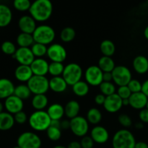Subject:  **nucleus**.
<instances>
[{"label":"nucleus","instance_id":"obj_29","mask_svg":"<svg viewBox=\"0 0 148 148\" xmlns=\"http://www.w3.org/2000/svg\"><path fill=\"white\" fill-rule=\"evenodd\" d=\"M34 43L33 34L20 33L17 37V43L20 48H30Z\"/></svg>","mask_w":148,"mask_h":148},{"label":"nucleus","instance_id":"obj_49","mask_svg":"<svg viewBox=\"0 0 148 148\" xmlns=\"http://www.w3.org/2000/svg\"><path fill=\"white\" fill-rule=\"evenodd\" d=\"M61 128L63 129V130L70 129V121L66 119L61 121Z\"/></svg>","mask_w":148,"mask_h":148},{"label":"nucleus","instance_id":"obj_36","mask_svg":"<svg viewBox=\"0 0 148 148\" xmlns=\"http://www.w3.org/2000/svg\"><path fill=\"white\" fill-rule=\"evenodd\" d=\"M65 66H64L63 63L59 62H51L49 64V73L52 77H59L62 76L64 69Z\"/></svg>","mask_w":148,"mask_h":148},{"label":"nucleus","instance_id":"obj_43","mask_svg":"<svg viewBox=\"0 0 148 148\" xmlns=\"http://www.w3.org/2000/svg\"><path fill=\"white\" fill-rule=\"evenodd\" d=\"M116 93L122 100L129 99L132 95V94L127 85L119 87Z\"/></svg>","mask_w":148,"mask_h":148},{"label":"nucleus","instance_id":"obj_51","mask_svg":"<svg viewBox=\"0 0 148 148\" xmlns=\"http://www.w3.org/2000/svg\"><path fill=\"white\" fill-rule=\"evenodd\" d=\"M67 148H82L81 144L79 142L77 141H72L67 145Z\"/></svg>","mask_w":148,"mask_h":148},{"label":"nucleus","instance_id":"obj_14","mask_svg":"<svg viewBox=\"0 0 148 148\" xmlns=\"http://www.w3.org/2000/svg\"><path fill=\"white\" fill-rule=\"evenodd\" d=\"M122 106V99L117 95V93L107 96L103 104V107L106 111L111 114L118 112L119 110H121Z\"/></svg>","mask_w":148,"mask_h":148},{"label":"nucleus","instance_id":"obj_11","mask_svg":"<svg viewBox=\"0 0 148 148\" xmlns=\"http://www.w3.org/2000/svg\"><path fill=\"white\" fill-rule=\"evenodd\" d=\"M46 56L51 62L63 63L66 59L67 52L62 45L59 43H52L48 47Z\"/></svg>","mask_w":148,"mask_h":148},{"label":"nucleus","instance_id":"obj_22","mask_svg":"<svg viewBox=\"0 0 148 148\" xmlns=\"http://www.w3.org/2000/svg\"><path fill=\"white\" fill-rule=\"evenodd\" d=\"M132 65L137 73L143 75L148 72V59L143 55L136 56L133 60Z\"/></svg>","mask_w":148,"mask_h":148},{"label":"nucleus","instance_id":"obj_60","mask_svg":"<svg viewBox=\"0 0 148 148\" xmlns=\"http://www.w3.org/2000/svg\"><path fill=\"white\" fill-rule=\"evenodd\" d=\"M146 108H147V109H148V101H147V106H146Z\"/></svg>","mask_w":148,"mask_h":148},{"label":"nucleus","instance_id":"obj_37","mask_svg":"<svg viewBox=\"0 0 148 148\" xmlns=\"http://www.w3.org/2000/svg\"><path fill=\"white\" fill-rule=\"evenodd\" d=\"M99 88L101 94L104 95L106 97L116 93V89L115 85L111 82H103L99 85Z\"/></svg>","mask_w":148,"mask_h":148},{"label":"nucleus","instance_id":"obj_46","mask_svg":"<svg viewBox=\"0 0 148 148\" xmlns=\"http://www.w3.org/2000/svg\"><path fill=\"white\" fill-rule=\"evenodd\" d=\"M139 118L143 123L148 124V109L147 108L141 110L139 113Z\"/></svg>","mask_w":148,"mask_h":148},{"label":"nucleus","instance_id":"obj_1","mask_svg":"<svg viewBox=\"0 0 148 148\" xmlns=\"http://www.w3.org/2000/svg\"><path fill=\"white\" fill-rule=\"evenodd\" d=\"M30 15L38 22L49 20L53 12V4L49 0H36L29 10Z\"/></svg>","mask_w":148,"mask_h":148},{"label":"nucleus","instance_id":"obj_10","mask_svg":"<svg viewBox=\"0 0 148 148\" xmlns=\"http://www.w3.org/2000/svg\"><path fill=\"white\" fill-rule=\"evenodd\" d=\"M103 72L98 65H92L87 68L85 72V82L89 85L99 86L103 82Z\"/></svg>","mask_w":148,"mask_h":148},{"label":"nucleus","instance_id":"obj_4","mask_svg":"<svg viewBox=\"0 0 148 148\" xmlns=\"http://www.w3.org/2000/svg\"><path fill=\"white\" fill-rule=\"evenodd\" d=\"M56 36L55 30L51 26L47 25H40L37 26L33 33L35 43H41L47 46L53 41Z\"/></svg>","mask_w":148,"mask_h":148},{"label":"nucleus","instance_id":"obj_19","mask_svg":"<svg viewBox=\"0 0 148 148\" xmlns=\"http://www.w3.org/2000/svg\"><path fill=\"white\" fill-rule=\"evenodd\" d=\"M33 76V73L30 66L19 65L14 70V77L21 82H27Z\"/></svg>","mask_w":148,"mask_h":148},{"label":"nucleus","instance_id":"obj_34","mask_svg":"<svg viewBox=\"0 0 148 148\" xmlns=\"http://www.w3.org/2000/svg\"><path fill=\"white\" fill-rule=\"evenodd\" d=\"M76 36V32L73 27H66L62 30L60 33V38L64 43L72 41Z\"/></svg>","mask_w":148,"mask_h":148},{"label":"nucleus","instance_id":"obj_58","mask_svg":"<svg viewBox=\"0 0 148 148\" xmlns=\"http://www.w3.org/2000/svg\"><path fill=\"white\" fill-rule=\"evenodd\" d=\"M53 148H67L66 147H64V146H62V145H56L55 147H53Z\"/></svg>","mask_w":148,"mask_h":148},{"label":"nucleus","instance_id":"obj_44","mask_svg":"<svg viewBox=\"0 0 148 148\" xmlns=\"http://www.w3.org/2000/svg\"><path fill=\"white\" fill-rule=\"evenodd\" d=\"M94 141L90 136H85L82 137L80 141L82 148H92L94 146Z\"/></svg>","mask_w":148,"mask_h":148},{"label":"nucleus","instance_id":"obj_17","mask_svg":"<svg viewBox=\"0 0 148 148\" xmlns=\"http://www.w3.org/2000/svg\"><path fill=\"white\" fill-rule=\"evenodd\" d=\"M90 137L94 143L98 144H104L109 139V132L102 126H95L90 131Z\"/></svg>","mask_w":148,"mask_h":148},{"label":"nucleus","instance_id":"obj_9","mask_svg":"<svg viewBox=\"0 0 148 148\" xmlns=\"http://www.w3.org/2000/svg\"><path fill=\"white\" fill-rule=\"evenodd\" d=\"M70 130L77 137H83L89 131V123L86 118L78 116L70 120Z\"/></svg>","mask_w":148,"mask_h":148},{"label":"nucleus","instance_id":"obj_28","mask_svg":"<svg viewBox=\"0 0 148 148\" xmlns=\"http://www.w3.org/2000/svg\"><path fill=\"white\" fill-rule=\"evenodd\" d=\"M98 66L103 71V72H112L116 67L114 59L111 57L104 56L100 58Z\"/></svg>","mask_w":148,"mask_h":148},{"label":"nucleus","instance_id":"obj_53","mask_svg":"<svg viewBox=\"0 0 148 148\" xmlns=\"http://www.w3.org/2000/svg\"><path fill=\"white\" fill-rule=\"evenodd\" d=\"M51 126L53 127H56V128L61 129V121H59V120H51Z\"/></svg>","mask_w":148,"mask_h":148},{"label":"nucleus","instance_id":"obj_31","mask_svg":"<svg viewBox=\"0 0 148 148\" xmlns=\"http://www.w3.org/2000/svg\"><path fill=\"white\" fill-rule=\"evenodd\" d=\"M72 87V91L78 97H84L88 94L90 91L89 85L85 81L80 80Z\"/></svg>","mask_w":148,"mask_h":148},{"label":"nucleus","instance_id":"obj_54","mask_svg":"<svg viewBox=\"0 0 148 148\" xmlns=\"http://www.w3.org/2000/svg\"><path fill=\"white\" fill-rule=\"evenodd\" d=\"M135 127L138 130H141L144 127V125H143V122H138L135 124Z\"/></svg>","mask_w":148,"mask_h":148},{"label":"nucleus","instance_id":"obj_24","mask_svg":"<svg viewBox=\"0 0 148 148\" xmlns=\"http://www.w3.org/2000/svg\"><path fill=\"white\" fill-rule=\"evenodd\" d=\"M80 106L77 101L72 100L66 103L64 106V114L68 119H72L79 116Z\"/></svg>","mask_w":148,"mask_h":148},{"label":"nucleus","instance_id":"obj_47","mask_svg":"<svg viewBox=\"0 0 148 148\" xmlns=\"http://www.w3.org/2000/svg\"><path fill=\"white\" fill-rule=\"evenodd\" d=\"M106 97L104 95H103V94H98V95H95V103L98 106H103L106 101Z\"/></svg>","mask_w":148,"mask_h":148},{"label":"nucleus","instance_id":"obj_55","mask_svg":"<svg viewBox=\"0 0 148 148\" xmlns=\"http://www.w3.org/2000/svg\"><path fill=\"white\" fill-rule=\"evenodd\" d=\"M122 103H123V106H130V100L129 99H124L122 100Z\"/></svg>","mask_w":148,"mask_h":148},{"label":"nucleus","instance_id":"obj_57","mask_svg":"<svg viewBox=\"0 0 148 148\" xmlns=\"http://www.w3.org/2000/svg\"><path fill=\"white\" fill-rule=\"evenodd\" d=\"M4 105L1 102V101H0V114L3 112V110H4Z\"/></svg>","mask_w":148,"mask_h":148},{"label":"nucleus","instance_id":"obj_32","mask_svg":"<svg viewBox=\"0 0 148 148\" xmlns=\"http://www.w3.org/2000/svg\"><path fill=\"white\" fill-rule=\"evenodd\" d=\"M100 49L104 56L111 57L116 51V46L114 42L110 40H104L100 45Z\"/></svg>","mask_w":148,"mask_h":148},{"label":"nucleus","instance_id":"obj_18","mask_svg":"<svg viewBox=\"0 0 148 148\" xmlns=\"http://www.w3.org/2000/svg\"><path fill=\"white\" fill-rule=\"evenodd\" d=\"M130 100V106L136 110H143L146 108L148 101V98L143 92L132 93Z\"/></svg>","mask_w":148,"mask_h":148},{"label":"nucleus","instance_id":"obj_48","mask_svg":"<svg viewBox=\"0 0 148 148\" xmlns=\"http://www.w3.org/2000/svg\"><path fill=\"white\" fill-rule=\"evenodd\" d=\"M103 82H111L113 81V76L111 72H103Z\"/></svg>","mask_w":148,"mask_h":148},{"label":"nucleus","instance_id":"obj_15","mask_svg":"<svg viewBox=\"0 0 148 148\" xmlns=\"http://www.w3.org/2000/svg\"><path fill=\"white\" fill-rule=\"evenodd\" d=\"M30 66L33 75L46 77L49 73V63L43 58H36Z\"/></svg>","mask_w":148,"mask_h":148},{"label":"nucleus","instance_id":"obj_38","mask_svg":"<svg viewBox=\"0 0 148 148\" xmlns=\"http://www.w3.org/2000/svg\"><path fill=\"white\" fill-rule=\"evenodd\" d=\"M1 51L4 54L14 56L17 49L16 48L15 45L12 42L10 41V40H6V41L3 42L2 44H1Z\"/></svg>","mask_w":148,"mask_h":148},{"label":"nucleus","instance_id":"obj_41","mask_svg":"<svg viewBox=\"0 0 148 148\" xmlns=\"http://www.w3.org/2000/svg\"><path fill=\"white\" fill-rule=\"evenodd\" d=\"M127 86H128V88H130L132 93H136V92H142L143 83H141L138 79H132L130 82H129Z\"/></svg>","mask_w":148,"mask_h":148},{"label":"nucleus","instance_id":"obj_7","mask_svg":"<svg viewBox=\"0 0 148 148\" xmlns=\"http://www.w3.org/2000/svg\"><path fill=\"white\" fill-rule=\"evenodd\" d=\"M17 146L21 148H40L41 139L33 132H25L18 137Z\"/></svg>","mask_w":148,"mask_h":148},{"label":"nucleus","instance_id":"obj_45","mask_svg":"<svg viewBox=\"0 0 148 148\" xmlns=\"http://www.w3.org/2000/svg\"><path fill=\"white\" fill-rule=\"evenodd\" d=\"M14 121L19 124H23L27 121V116L23 111L17 113L14 115Z\"/></svg>","mask_w":148,"mask_h":148},{"label":"nucleus","instance_id":"obj_21","mask_svg":"<svg viewBox=\"0 0 148 148\" xmlns=\"http://www.w3.org/2000/svg\"><path fill=\"white\" fill-rule=\"evenodd\" d=\"M67 83L62 76L52 77L49 79V88L54 92L60 93L64 92L67 88Z\"/></svg>","mask_w":148,"mask_h":148},{"label":"nucleus","instance_id":"obj_5","mask_svg":"<svg viewBox=\"0 0 148 148\" xmlns=\"http://www.w3.org/2000/svg\"><path fill=\"white\" fill-rule=\"evenodd\" d=\"M82 75L83 72L80 65L77 63H69L65 66L62 77L68 85L73 86L75 84L81 80Z\"/></svg>","mask_w":148,"mask_h":148},{"label":"nucleus","instance_id":"obj_2","mask_svg":"<svg viewBox=\"0 0 148 148\" xmlns=\"http://www.w3.org/2000/svg\"><path fill=\"white\" fill-rule=\"evenodd\" d=\"M136 143L134 136L127 129L119 130L113 136V148H134Z\"/></svg>","mask_w":148,"mask_h":148},{"label":"nucleus","instance_id":"obj_39","mask_svg":"<svg viewBox=\"0 0 148 148\" xmlns=\"http://www.w3.org/2000/svg\"><path fill=\"white\" fill-rule=\"evenodd\" d=\"M46 134L48 138L51 141H58L62 137V131L61 129L50 126L46 130Z\"/></svg>","mask_w":148,"mask_h":148},{"label":"nucleus","instance_id":"obj_42","mask_svg":"<svg viewBox=\"0 0 148 148\" xmlns=\"http://www.w3.org/2000/svg\"><path fill=\"white\" fill-rule=\"evenodd\" d=\"M118 121L122 127H124L126 129L129 128L132 125V119L130 118V116L126 114H122L119 116Z\"/></svg>","mask_w":148,"mask_h":148},{"label":"nucleus","instance_id":"obj_27","mask_svg":"<svg viewBox=\"0 0 148 148\" xmlns=\"http://www.w3.org/2000/svg\"><path fill=\"white\" fill-rule=\"evenodd\" d=\"M49 99L46 94L43 95H35L31 101V105L36 111H43L47 107Z\"/></svg>","mask_w":148,"mask_h":148},{"label":"nucleus","instance_id":"obj_50","mask_svg":"<svg viewBox=\"0 0 148 148\" xmlns=\"http://www.w3.org/2000/svg\"><path fill=\"white\" fill-rule=\"evenodd\" d=\"M142 92H143V93L148 98V79H146V80L143 83Z\"/></svg>","mask_w":148,"mask_h":148},{"label":"nucleus","instance_id":"obj_35","mask_svg":"<svg viewBox=\"0 0 148 148\" xmlns=\"http://www.w3.org/2000/svg\"><path fill=\"white\" fill-rule=\"evenodd\" d=\"M30 49L35 58H42L47 54L48 47L41 43H34L33 46L30 47Z\"/></svg>","mask_w":148,"mask_h":148},{"label":"nucleus","instance_id":"obj_30","mask_svg":"<svg viewBox=\"0 0 148 148\" xmlns=\"http://www.w3.org/2000/svg\"><path fill=\"white\" fill-rule=\"evenodd\" d=\"M86 119L88 123L93 125H97L102 120V114L97 108H91L87 113Z\"/></svg>","mask_w":148,"mask_h":148},{"label":"nucleus","instance_id":"obj_16","mask_svg":"<svg viewBox=\"0 0 148 148\" xmlns=\"http://www.w3.org/2000/svg\"><path fill=\"white\" fill-rule=\"evenodd\" d=\"M18 27L21 33L33 34L36 29V21L30 15H23L18 20Z\"/></svg>","mask_w":148,"mask_h":148},{"label":"nucleus","instance_id":"obj_26","mask_svg":"<svg viewBox=\"0 0 148 148\" xmlns=\"http://www.w3.org/2000/svg\"><path fill=\"white\" fill-rule=\"evenodd\" d=\"M14 116L8 112H4L0 114V130L1 131H7L11 130L14 126Z\"/></svg>","mask_w":148,"mask_h":148},{"label":"nucleus","instance_id":"obj_23","mask_svg":"<svg viewBox=\"0 0 148 148\" xmlns=\"http://www.w3.org/2000/svg\"><path fill=\"white\" fill-rule=\"evenodd\" d=\"M12 20V12L8 6L0 4V27L8 26Z\"/></svg>","mask_w":148,"mask_h":148},{"label":"nucleus","instance_id":"obj_20","mask_svg":"<svg viewBox=\"0 0 148 148\" xmlns=\"http://www.w3.org/2000/svg\"><path fill=\"white\" fill-rule=\"evenodd\" d=\"M15 86L10 79L7 78L0 79V99H7L14 95Z\"/></svg>","mask_w":148,"mask_h":148},{"label":"nucleus","instance_id":"obj_6","mask_svg":"<svg viewBox=\"0 0 148 148\" xmlns=\"http://www.w3.org/2000/svg\"><path fill=\"white\" fill-rule=\"evenodd\" d=\"M27 85L31 92L35 95L46 94L49 88V80L46 77L33 75L27 82Z\"/></svg>","mask_w":148,"mask_h":148},{"label":"nucleus","instance_id":"obj_33","mask_svg":"<svg viewBox=\"0 0 148 148\" xmlns=\"http://www.w3.org/2000/svg\"><path fill=\"white\" fill-rule=\"evenodd\" d=\"M31 94L32 92L29 89L28 86L27 85H25V84L17 85L14 88V95L23 101L27 100V98H30Z\"/></svg>","mask_w":148,"mask_h":148},{"label":"nucleus","instance_id":"obj_59","mask_svg":"<svg viewBox=\"0 0 148 148\" xmlns=\"http://www.w3.org/2000/svg\"><path fill=\"white\" fill-rule=\"evenodd\" d=\"M12 148H21V147H19V146H15V147H12Z\"/></svg>","mask_w":148,"mask_h":148},{"label":"nucleus","instance_id":"obj_40","mask_svg":"<svg viewBox=\"0 0 148 148\" xmlns=\"http://www.w3.org/2000/svg\"><path fill=\"white\" fill-rule=\"evenodd\" d=\"M32 3L28 0H14L13 6L17 11L25 12L30 10Z\"/></svg>","mask_w":148,"mask_h":148},{"label":"nucleus","instance_id":"obj_8","mask_svg":"<svg viewBox=\"0 0 148 148\" xmlns=\"http://www.w3.org/2000/svg\"><path fill=\"white\" fill-rule=\"evenodd\" d=\"M111 73L113 81L119 87L126 86L132 79V75L130 69L123 65L116 66Z\"/></svg>","mask_w":148,"mask_h":148},{"label":"nucleus","instance_id":"obj_12","mask_svg":"<svg viewBox=\"0 0 148 148\" xmlns=\"http://www.w3.org/2000/svg\"><path fill=\"white\" fill-rule=\"evenodd\" d=\"M13 57L17 60L20 65H27V66H30V64L36 59L33 53H32L30 48L19 47Z\"/></svg>","mask_w":148,"mask_h":148},{"label":"nucleus","instance_id":"obj_25","mask_svg":"<svg viewBox=\"0 0 148 148\" xmlns=\"http://www.w3.org/2000/svg\"><path fill=\"white\" fill-rule=\"evenodd\" d=\"M48 115L51 120H59L60 121L63 118L64 114V107L60 103H53L48 108Z\"/></svg>","mask_w":148,"mask_h":148},{"label":"nucleus","instance_id":"obj_56","mask_svg":"<svg viewBox=\"0 0 148 148\" xmlns=\"http://www.w3.org/2000/svg\"><path fill=\"white\" fill-rule=\"evenodd\" d=\"M144 36H145V38L148 40V25L145 27V29Z\"/></svg>","mask_w":148,"mask_h":148},{"label":"nucleus","instance_id":"obj_52","mask_svg":"<svg viewBox=\"0 0 148 148\" xmlns=\"http://www.w3.org/2000/svg\"><path fill=\"white\" fill-rule=\"evenodd\" d=\"M134 148H148V145L145 142H138L136 143Z\"/></svg>","mask_w":148,"mask_h":148},{"label":"nucleus","instance_id":"obj_13","mask_svg":"<svg viewBox=\"0 0 148 148\" xmlns=\"http://www.w3.org/2000/svg\"><path fill=\"white\" fill-rule=\"evenodd\" d=\"M4 108L7 110V112L10 113L12 115L16 114L17 113L23 111L24 107V103L23 100L19 98L16 95H12L5 99L4 101Z\"/></svg>","mask_w":148,"mask_h":148},{"label":"nucleus","instance_id":"obj_3","mask_svg":"<svg viewBox=\"0 0 148 148\" xmlns=\"http://www.w3.org/2000/svg\"><path fill=\"white\" fill-rule=\"evenodd\" d=\"M30 127L36 132L46 131L51 126V119L46 111H36L28 119Z\"/></svg>","mask_w":148,"mask_h":148}]
</instances>
